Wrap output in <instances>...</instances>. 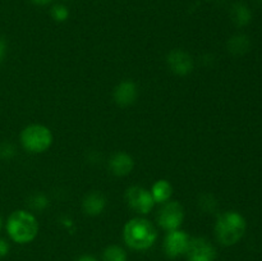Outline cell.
<instances>
[{
	"mask_svg": "<svg viewBox=\"0 0 262 261\" xmlns=\"http://www.w3.org/2000/svg\"><path fill=\"white\" fill-rule=\"evenodd\" d=\"M7 232L15 243L32 242L38 233V223L31 212L17 210L8 217Z\"/></svg>",
	"mask_w": 262,
	"mask_h": 261,
	"instance_id": "7a4b0ae2",
	"label": "cell"
},
{
	"mask_svg": "<svg viewBox=\"0 0 262 261\" xmlns=\"http://www.w3.org/2000/svg\"><path fill=\"white\" fill-rule=\"evenodd\" d=\"M8 252H9V245H8L7 241L0 238V258L5 257Z\"/></svg>",
	"mask_w": 262,
	"mask_h": 261,
	"instance_id": "ffe728a7",
	"label": "cell"
},
{
	"mask_svg": "<svg viewBox=\"0 0 262 261\" xmlns=\"http://www.w3.org/2000/svg\"><path fill=\"white\" fill-rule=\"evenodd\" d=\"M125 199L130 209H133L138 214H148L155 205L151 192L138 186L128 188Z\"/></svg>",
	"mask_w": 262,
	"mask_h": 261,
	"instance_id": "52a82bcc",
	"label": "cell"
},
{
	"mask_svg": "<svg viewBox=\"0 0 262 261\" xmlns=\"http://www.w3.org/2000/svg\"><path fill=\"white\" fill-rule=\"evenodd\" d=\"M83 211L90 216H96L104 211L105 206H106V199L100 192H91L87 194L83 200Z\"/></svg>",
	"mask_w": 262,
	"mask_h": 261,
	"instance_id": "7c38bea8",
	"label": "cell"
},
{
	"mask_svg": "<svg viewBox=\"0 0 262 261\" xmlns=\"http://www.w3.org/2000/svg\"><path fill=\"white\" fill-rule=\"evenodd\" d=\"M123 237L128 247L136 251H145L156 242L158 232L147 219L135 217L125 224Z\"/></svg>",
	"mask_w": 262,
	"mask_h": 261,
	"instance_id": "6da1fadb",
	"label": "cell"
},
{
	"mask_svg": "<svg viewBox=\"0 0 262 261\" xmlns=\"http://www.w3.org/2000/svg\"><path fill=\"white\" fill-rule=\"evenodd\" d=\"M30 2L33 3L35 5H41L42 7V5H48L51 0H30Z\"/></svg>",
	"mask_w": 262,
	"mask_h": 261,
	"instance_id": "603a6c76",
	"label": "cell"
},
{
	"mask_svg": "<svg viewBox=\"0 0 262 261\" xmlns=\"http://www.w3.org/2000/svg\"><path fill=\"white\" fill-rule=\"evenodd\" d=\"M166 60H168L170 71L178 76H187L193 69V60H192L191 55L179 49L170 51Z\"/></svg>",
	"mask_w": 262,
	"mask_h": 261,
	"instance_id": "9c48e42d",
	"label": "cell"
},
{
	"mask_svg": "<svg viewBox=\"0 0 262 261\" xmlns=\"http://www.w3.org/2000/svg\"><path fill=\"white\" fill-rule=\"evenodd\" d=\"M5 53H7V46H5L4 41H3L2 38H0V63H2L3 59H4Z\"/></svg>",
	"mask_w": 262,
	"mask_h": 261,
	"instance_id": "44dd1931",
	"label": "cell"
},
{
	"mask_svg": "<svg viewBox=\"0 0 262 261\" xmlns=\"http://www.w3.org/2000/svg\"><path fill=\"white\" fill-rule=\"evenodd\" d=\"M2 227H3V220H2V216H0V230H2Z\"/></svg>",
	"mask_w": 262,
	"mask_h": 261,
	"instance_id": "cb8c5ba5",
	"label": "cell"
},
{
	"mask_svg": "<svg viewBox=\"0 0 262 261\" xmlns=\"http://www.w3.org/2000/svg\"><path fill=\"white\" fill-rule=\"evenodd\" d=\"M28 205H30V207L32 210H36V211H42L43 209L48 207L49 202L45 194L36 193L30 197V200H28Z\"/></svg>",
	"mask_w": 262,
	"mask_h": 261,
	"instance_id": "e0dca14e",
	"label": "cell"
},
{
	"mask_svg": "<svg viewBox=\"0 0 262 261\" xmlns=\"http://www.w3.org/2000/svg\"><path fill=\"white\" fill-rule=\"evenodd\" d=\"M114 101L119 106H129L137 99V86L132 81H123L114 89Z\"/></svg>",
	"mask_w": 262,
	"mask_h": 261,
	"instance_id": "30bf717a",
	"label": "cell"
},
{
	"mask_svg": "<svg viewBox=\"0 0 262 261\" xmlns=\"http://www.w3.org/2000/svg\"><path fill=\"white\" fill-rule=\"evenodd\" d=\"M104 261H127V252L120 246L112 245L105 248L102 253Z\"/></svg>",
	"mask_w": 262,
	"mask_h": 261,
	"instance_id": "2e32d148",
	"label": "cell"
},
{
	"mask_svg": "<svg viewBox=\"0 0 262 261\" xmlns=\"http://www.w3.org/2000/svg\"><path fill=\"white\" fill-rule=\"evenodd\" d=\"M184 219L183 206L178 201H166L164 202L163 207L160 209L158 215V222L163 229L171 232L177 230Z\"/></svg>",
	"mask_w": 262,
	"mask_h": 261,
	"instance_id": "5b68a950",
	"label": "cell"
},
{
	"mask_svg": "<svg viewBox=\"0 0 262 261\" xmlns=\"http://www.w3.org/2000/svg\"><path fill=\"white\" fill-rule=\"evenodd\" d=\"M171 193H173V187L165 179H161V181L156 182L152 186V189H151L154 201L159 202V204H164V202L169 201V199L171 197Z\"/></svg>",
	"mask_w": 262,
	"mask_h": 261,
	"instance_id": "9a60e30c",
	"label": "cell"
},
{
	"mask_svg": "<svg viewBox=\"0 0 262 261\" xmlns=\"http://www.w3.org/2000/svg\"><path fill=\"white\" fill-rule=\"evenodd\" d=\"M20 142L28 153L38 154L48 150L53 143V135L45 125L32 124L26 127L20 133Z\"/></svg>",
	"mask_w": 262,
	"mask_h": 261,
	"instance_id": "277c9868",
	"label": "cell"
},
{
	"mask_svg": "<svg viewBox=\"0 0 262 261\" xmlns=\"http://www.w3.org/2000/svg\"><path fill=\"white\" fill-rule=\"evenodd\" d=\"M76 261H97V258L94 257V256H91V255H82V256H79Z\"/></svg>",
	"mask_w": 262,
	"mask_h": 261,
	"instance_id": "7402d4cb",
	"label": "cell"
},
{
	"mask_svg": "<svg viewBox=\"0 0 262 261\" xmlns=\"http://www.w3.org/2000/svg\"><path fill=\"white\" fill-rule=\"evenodd\" d=\"M51 17L56 20V22H64L68 19L69 10L66 5L56 4L51 8Z\"/></svg>",
	"mask_w": 262,
	"mask_h": 261,
	"instance_id": "ac0fdd59",
	"label": "cell"
},
{
	"mask_svg": "<svg viewBox=\"0 0 262 261\" xmlns=\"http://www.w3.org/2000/svg\"><path fill=\"white\" fill-rule=\"evenodd\" d=\"M230 17L238 27H246L252 20V12L250 8L243 3H235L230 10Z\"/></svg>",
	"mask_w": 262,
	"mask_h": 261,
	"instance_id": "4fadbf2b",
	"label": "cell"
},
{
	"mask_svg": "<svg viewBox=\"0 0 262 261\" xmlns=\"http://www.w3.org/2000/svg\"><path fill=\"white\" fill-rule=\"evenodd\" d=\"M189 235L183 230H171L164 240V251L170 258H177L186 253L189 243Z\"/></svg>",
	"mask_w": 262,
	"mask_h": 261,
	"instance_id": "ba28073f",
	"label": "cell"
},
{
	"mask_svg": "<svg viewBox=\"0 0 262 261\" xmlns=\"http://www.w3.org/2000/svg\"><path fill=\"white\" fill-rule=\"evenodd\" d=\"M135 161L132 156L125 153H117L110 158L109 168L114 176L124 177L133 170Z\"/></svg>",
	"mask_w": 262,
	"mask_h": 261,
	"instance_id": "8fae6325",
	"label": "cell"
},
{
	"mask_svg": "<svg viewBox=\"0 0 262 261\" xmlns=\"http://www.w3.org/2000/svg\"><path fill=\"white\" fill-rule=\"evenodd\" d=\"M14 154L15 148L12 143H0V159H3V160H9V159H12L14 156Z\"/></svg>",
	"mask_w": 262,
	"mask_h": 261,
	"instance_id": "d6986e66",
	"label": "cell"
},
{
	"mask_svg": "<svg viewBox=\"0 0 262 261\" xmlns=\"http://www.w3.org/2000/svg\"><path fill=\"white\" fill-rule=\"evenodd\" d=\"M251 49V41L250 37L247 35H234L233 37L229 38L228 41V50L233 54V55H245L246 53H248Z\"/></svg>",
	"mask_w": 262,
	"mask_h": 261,
	"instance_id": "5bb4252c",
	"label": "cell"
},
{
	"mask_svg": "<svg viewBox=\"0 0 262 261\" xmlns=\"http://www.w3.org/2000/svg\"><path fill=\"white\" fill-rule=\"evenodd\" d=\"M246 219L238 211H227L220 215L215 224V234L223 246H233L239 242L246 232Z\"/></svg>",
	"mask_w": 262,
	"mask_h": 261,
	"instance_id": "3957f363",
	"label": "cell"
},
{
	"mask_svg": "<svg viewBox=\"0 0 262 261\" xmlns=\"http://www.w3.org/2000/svg\"><path fill=\"white\" fill-rule=\"evenodd\" d=\"M187 261H214L216 250L210 241L204 237L191 238L186 250Z\"/></svg>",
	"mask_w": 262,
	"mask_h": 261,
	"instance_id": "8992f818",
	"label": "cell"
}]
</instances>
